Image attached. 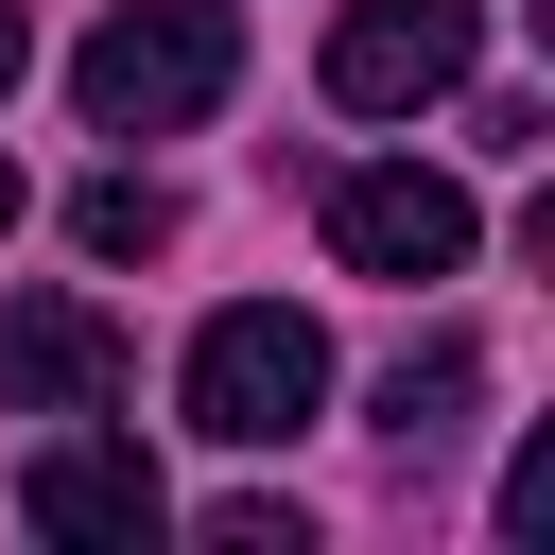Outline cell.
<instances>
[{
  "mask_svg": "<svg viewBox=\"0 0 555 555\" xmlns=\"http://www.w3.org/2000/svg\"><path fill=\"white\" fill-rule=\"evenodd\" d=\"M225 87H243V17H225V0H121V17L69 52L87 139H191Z\"/></svg>",
  "mask_w": 555,
  "mask_h": 555,
  "instance_id": "cell-1",
  "label": "cell"
},
{
  "mask_svg": "<svg viewBox=\"0 0 555 555\" xmlns=\"http://www.w3.org/2000/svg\"><path fill=\"white\" fill-rule=\"evenodd\" d=\"M173 416H191L208 451H278V434H312V416H330V330H312V312H278V295L208 312V330H191V364H173Z\"/></svg>",
  "mask_w": 555,
  "mask_h": 555,
  "instance_id": "cell-2",
  "label": "cell"
},
{
  "mask_svg": "<svg viewBox=\"0 0 555 555\" xmlns=\"http://www.w3.org/2000/svg\"><path fill=\"white\" fill-rule=\"evenodd\" d=\"M486 69V0H347L330 17V104L347 121H416Z\"/></svg>",
  "mask_w": 555,
  "mask_h": 555,
  "instance_id": "cell-3",
  "label": "cell"
},
{
  "mask_svg": "<svg viewBox=\"0 0 555 555\" xmlns=\"http://www.w3.org/2000/svg\"><path fill=\"white\" fill-rule=\"evenodd\" d=\"M17 520H35L52 555H156L173 486L139 468V434H52V451L17 468Z\"/></svg>",
  "mask_w": 555,
  "mask_h": 555,
  "instance_id": "cell-4",
  "label": "cell"
},
{
  "mask_svg": "<svg viewBox=\"0 0 555 555\" xmlns=\"http://www.w3.org/2000/svg\"><path fill=\"white\" fill-rule=\"evenodd\" d=\"M468 243H486V208H468L451 173H416V156L330 173V260H347V278H451Z\"/></svg>",
  "mask_w": 555,
  "mask_h": 555,
  "instance_id": "cell-5",
  "label": "cell"
},
{
  "mask_svg": "<svg viewBox=\"0 0 555 555\" xmlns=\"http://www.w3.org/2000/svg\"><path fill=\"white\" fill-rule=\"evenodd\" d=\"M0 382H17V416H121L139 399V347L87 295H17L0 312Z\"/></svg>",
  "mask_w": 555,
  "mask_h": 555,
  "instance_id": "cell-6",
  "label": "cell"
},
{
  "mask_svg": "<svg viewBox=\"0 0 555 555\" xmlns=\"http://www.w3.org/2000/svg\"><path fill=\"white\" fill-rule=\"evenodd\" d=\"M468 399H486V347H468V330H434V347H399V364H382V434H399V451H451V434H468Z\"/></svg>",
  "mask_w": 555,
  "mask_h": 555,
  "instance_id": "cell-7",
  "label": "cell"
},
{
  "mask_svg": "<svg viewBox=\"0 0 555 555\" xmlns=\"http://www.w3.org/2000/svg\"><path fill=\"white\" fill-rule=\"evenodd\" d=\"M69 243H87V260H156V243H173V191H156V173H87V191H69Z\"/></svg>",
  "mask_w": 555,
  "mask_h": 555,
  "instance_id": "cell-8",
  "label": "cell"
},
{
  "mask_svg": "<svg viewBox=\"0 0 555 555\" xmlns=\"http://www.w3.org/2000/svg\"><path fill=\"white\" fill-rule=\"evenodd\" d=\"M208 555H312V520H295V503H260V486H243V503H208Z\"/></svg>",
  "mask_w": 555,
  "mask_h": 555,
  "instance_id": "cell-9",
  "label": "cell"
},
{
  "mask_svg": "<svg viewBox=\"0 0 555 555\" xmlns=\"http://www.w3.org/2000/svg\"><path fill=\"white\" fill-rule=\"evenodd\" d=\"M17 69H35V17H17V0H0V104H17Z\"/></svg>",
  "mask_w": 555,
  "mask_h": 555,
  "instance_id": "cell-10",
  "label": "cell"
},
{
  "mask_svg": "<svg viewBox=\"0 0 555 555\" xmlns=\"http://www.w3.org/2000/svg\"><path fill=\"white\" fill-rule=\"evenodd\" d=\"M0 225H17V156H0Z\"/></svg>",
  "mask_w": 555,
  "mask_h": 555,
  "instance_id": "cell-11",
  "label": "cell"
}]
</instances>
